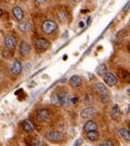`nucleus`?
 Listing matches in <instances>:
<instances>
[{
    "label": "nucleus",
    "mask_w": 130,
    "mask_h": 146,
    "mask_svg": "<svg viewBox=\"0 0 130 146\" xmlns=\"http://www.w3.org/2000/svg\"><path fill=\"white\" fill-rule=\"evenodd\" d=\"M41 29H42V31H43L45 34L50 35V34H52V33H54V31H57V23H55L54 21L47 20V21H45L43 23H42Z\"/></svg>",
    "instance_id": "1"
},
{
    "label": "nucleus",
    "mask_w": 130,
    "mask_h": 146,
    "mask_svg": "<svg viewBox=\"0 0 130 146\" xmlns=\"http://www.w3.org/2000/svg\"><path fill=\"white\" fill-rule=\"evenodd\" d=\"M46 137L52 142H61L64 139V134L59 131H48L46 133Z\"/></svg>",
    "instance_id": "2"
},
{
    "label": "nucleus",
    "mask_w": 130,
    "mask_h": 146,
    "mask_svg": "<svg viewBox=\"0 0 130 146\" xmlns=\"http://www.w3.org/2000/svg\"><path fill=\"white\" fill-rule=\"evenodd\" d=\"M36 49L38 52H45L46 50H48V48L50 47V42L48 41L45 38H38L36 40Z\"/></svg>",
    "instance_id": "3"
},
{
    "label": "nucleus",
    "mask_w": 130,
    "mask_h": 146,
    "mask_svg": "<svg viewBox=\"0 0 130 146\" xmlns=\"http://www.w3.org/2000/svg\"><path fill=\"white\" fill-rule=\"evenodd\" d=\"M103 79H104V82L106 84V86H109V87H114L115 84H117L116 76H115L114 74L109 73V72H107V73L104 75Z\"/></svg>",
    "instance_id": "4"
},
{
    "label": "nucleus",
    "mask_w": 130,
    "mask_h": 146,
    "mask_svg": "<svg viewBox=\"0 0 130 146\" xmlns=\"http://www.w3.org/2000/svg\"><path fill=\"white\" fill-rule=\"evenodd\" d=\"M5 44L9 50H14V48L16 47L15 37H13L12 35H8L5 38Z\"/></svg>",
    "instance_id": "5"
},
{
    "label": "nucleus",
    "mask_w": 130,
    "mask_h": 146,
    "mask_svg": "<svg viewBox=\"0 0 130 146\" xmlns=\"http://www.w3.org/2000/svg\"><path fill=\"white\" fill-rule=\"evenodd\" d=\"M12 13H13V16H14L15 21H23V19H24V11H23L21 7H14L13 10H12Z\"/></svg>",
    "instance_id": "6"
},
{
    "label": "nucleus",
    "mask_w": 130,
    "mask_h": 146,
    "mask_svg": "<svg viewBox=\"0 0 130 146\" xmlns=\"http://www.w3.org/2000/svg\"><path fill=\"white\" fill-rule=\"evenodd\" d=\"M94 114H95V110H94L93 107H86L85 110H83L80 111L81 118H85V119H88V118L93 117Z\"/></svg>",
    "instance_id": "7"
},
{
    "label": "nucleus",
    "mask_w": 130,
    "mask_h": 146,
    "mask_svg": "<svg viewBox=\"0 0 130 146\" xmlns=\"http://www.w3.org/2000/svg\"><path fill=\"white\" fill-rule=\"evenodd\" d=\"M22 128H23V130L25 131V132H27V133H31V132L34 131V129H35L34 123L28 119L24 120V121L22 122Z\"/></svg>",
    "instance_id": "8"
},
{
    "label": "nucleus",
    "mask_w": 130,
    "mask_h": 146,
    "mask_svg": "<svg viewBox=\"0 0 130 146\" xmlns=\"http://www.w3.org/2000/svg\"><path fill=\"white\" fill-rule=\"evenodd\" d=\"M29 52H31V46L26 41H22L20 44V54L23 56H26Z\"/></svg>",
    "instance_id": "9"
},
{
    "label": "nucleus",
    "mask_w": 130,
    "mask_h": 146,
    "mask_svg": "<svg viewBox=\"0 0 130 146\" xmlns=\"http://www.w3.org/2000/svg\"><path fill=\"white\" fill-rule=\"evenodd\" d=\"M59 95V101H60V106H66L68 104V102H69V99H68V94L66 92H60V93H57Z\"/></svg>",
    "instance_id": "10"
},
{
    "label": "nucleus",
    "mask_w": 130,
    "mask_h": 146,
    "mask_svg": "<svg viewBox=\"0 0 130 146\" xmlns=\"http://www.w3.org/2000/svg\"><path fill=\"white\" fill-rule=\"evenodd\" d=\"M11 72L14 74V75H20L22 72V63L19 60H15L13 64H12V67H11Z\"/></svg>",
    "instance_id": "11"
},
{
    "label": "nucleus",
    "mask_w": 130,
    "mask_h": 146,
    "mask_svg": "<svg viewBox=\"0 0 130 146\" xmlns=\"http://www.w3.org/2000/svg\"><path fill=\"white\" fill-rule=\"evenodd\" d=\"M98 129V125H97V123L94 122L93 120H88L86 123H85V125H83V131L87 133V132H89V131H93V130H97Z\"/></svg>",
    "instance_id": "12"
},
{
    "label": "nucleus",
    "mask_w": 130,
    "mask_h": 146,
    "mask_svg": "<svg viewBox=\"0 0 130 146\" xmlns=\"http://www.w3.org/2000/svg\"><path fill=\"white\" fill-rule=\"evenodd\" d=\"M38 119L41 120V121H48L50 119V111L46 108L40 110L38 111Z\"/></svg>",
    "instance_id": "13"
},
{
    "label": "nucleus",
    "mask_w": 130,
    "mask_h": 146,
    "mask_svg": "<svg viewBox=\"0 0 130 146\" xmlns=\"http://www.w3.org/2000/svg\"><path fill=\"white\" fill-rule=\"evenodd\" d=\"M95 89H97V91L101 95H109V89L102 82H98V84H95Z\"/></svg>",
    "instance_id": "14"
},
{
    "label": "nucleus",
    "mask_w": 130,
    "mask_h": 146,
    "mask_svg": "<svg viewBox=\"0 0 130 146\" xmlns=\"http://www.w3.org/2000/svg\"><path fill=\"white\" fill-rule=\"evenodd\" d=\"M121 116V110H120V107L118 105H114L113 108H112V111H111V117L112 119L117 120Z\"/></svg>",
    "instance_id": "15"
},
{
    "label": "nucleus",
    "mask_w": 130,
    "mask_h": 146,
    "mask_svg": "<svg viewBox=\"0 0 130 146\" xmlns=\"http://www.w3.org/2000/svg\"><path fill=\"white\" fill-rule=\"evenodd\" d=\"M83 82V80L81 78L77 76V75H74L72 78L69 79V84H71V87H73V88H78L80 84Z\"/></svg>",
    "instance_id": "16"
},
{
    "label": "nucleus",
    "mask_w": 130,
    "mask_h": 146,
    "mask_svg": "<svg viewBox=\"0 0 130 146\" xmlns=\"http://www.w3.org/2000/svg\"><path fill=\"white\" fill-rule=\"evenodd\" d=\"M99 137H100V133L97 130L89 131V132H87V139H88L89 141L95 142V141H98V140H99Z\"/></svg>",
    "instance_id": "17"
},
{
    "label": "nucleus",
    "mask_w": 130,
    "mask_h": 146,
    "mask_svg": "<svg viewBox=\"0 0 130 146\" xmlns=\"http://www.w3.org/2000/svg\"><path fill=\"white\" fill-rule=\"evenodd\" d=\"M57 20L61 22V23H65L67 22V17H68V13L65 10H59L57 13Z\"/></svg>",
    "instance_id": "18"
},
{
    "label": "nucleus",
    "mask_w": 130,
    "mask_h": 146,
    "mask_svg": "<svg viewBox=\"0 0 130 146\" xmlns=\"http://www.w3.org/2000/svg\"><path fill=\"white\" fill-rule=\"evenodd\" d=\"M19 29L22 31L23 33H28V31H31V24H29V22L21 21L20 25H19Z\"/></svg>",
    "instance_id": "19"
},
{
    "label": "nucleus",
    "mask_w": 130,
    "mask_h": 146,
    "mask_svg": "<svg viewBox=\"0 0 130 146\" xmlns=\"http://www.w3.org/2000/svg\"><path fill=\"white\" fill-rule=\"evenodd\" d=\"M119 134L120 136L126 140V141H130V130L126 129V128H120L119 129Z\"/></svg>",
    "instance_id": "20"
},
{
    "label": "nucleus",
    "mask_w": 130,
    "mask_h": 146,
    "mask_svg": "<svg viewBox=\"0 0 130 146\" xmlns=\"http://www.w3.org/2000/svg\"><path fill=\"white\" fill-rule=\"evenodd\" d=\"M107 72H109V69H107L106 64H101V65H99L98 68H97V74H98L99 76H101V77H103Z\"/></svg>",
    "instance_id": "21"
},
{
    "label": "nucleus",
    "mask_w": 130,
    "mask_h": 146,
    "mask_svg": "<svg viewBox=\"0 0 130 146\" xmlns=\"http://www.w3.org/2000/svg\"><path fill=\"white\" fill-rule=\"evenodd\" d=\"M51 103L53 105H57V106H60V101H59V95H57V92H54V93L51 95Z\"/></svg>",
    "instance_id": "22"
},
{
    "label": "nucleus",
    "mask_w": 130,
    "mask_h": 146,
    "mask_svg": "<svg viewBox=\"0 0 130 146\" xmlns=\"http://www.w3.org/2000/svg\"><path fill=\"white\" fill-rule=\"evenodd\" d=\"M31 144H33V145H40V144H41V141H40V139H39L38 136H36V137L34 139V141L31 142Z\"/></svg>",
    "instance_id": "23"
},
{
    "label": "nucleus",
    "mask_w": 130,
    "mask_h": 146,
    "mask_svg": "<svg viewBox=\"0 0 130 146\" xmlns=\"http://www.w3.org/2000/svg\"><path fill=\"white\" fill-rule=\"evenodd\" d=\"M101 145H109V146H113L114 145V143L111 141H105V142H102L101 143Z\"/></svg>",
    "instance_id": "24"
},
{
    "label": "nucleus",
    "mask_w": 130,
    "mask_h": 146,
    "mask_svg": "<svg viewBox=\"0 0 130 146\" xmlns=\"http://www.w3.org/2000/svg\"><path fill=\"white\" fill-rule=\"evenodd\" d=\"M80 144H83V139H78L77 141L74 143V146H78L80 145Z\"/></svg>",
    "instance_id": "25"
},
{
    "label": "nucleus",
    "mask_w": 130,
    "mask_h": 146,
    "mask_svg": "<svg viewBox=\"0 0 130 146\" xmlns=\"http://www.w3.org/2000/svg\"><path fill=\"white\" fill-rule=\"evenodd\" d=\"M129 8H130V1L129 2H127V5L124 7V11H128L129 10Z\"/></svg>",
    "instance_id": "26"
},
{
    "label": "nucleus",
    "mask_w": 130,
    "mask_h": 146,
    "mask_svg": "<svg viewBox=\"0 0 130 146\" xmlns=\"http://www.w3.org/2000/svg\"><path fill=\"white\" fill-rule=\"evenodd\" d=\"M37 3H39V5H41V3H45L47 0H35Z\"/></svg>",
    "instance_id": "27"
},
{
    "label": "nucleus",
    "mask_w": 130,
    "mask_h": 146,
    "mask_svg": "<svg viewBox=\"0 0 130 146\" xmlns=\"http://www.w3.org/2000/svg\"><path fill=\"white\" fill-rule=\"evenodd\" d=\"M77 103V98H75V99H72V104H76Z\"/></svg>",
    "instance_id": "28"
},
{
    "label": "nucleus",
    "mask_w": 130,
    "mask_h": 146,
    "mask_svg": "<svg viewBox=\"0 0 130 146\" xmlns=\"http://www.w3.org/2000/svg\"><path fill=\"white\" fill-rule=\"evenodd\" d=\"M66 80H67V79H66V78H65V77H64V78L61 79V80H60L59 82H66Z\"/></svg>",
    "instance_id": "29"
},
{
    "label": "nucleus",
    "mask_w": 130,
    "mask_h": 146,
    "mask_svg": "<svg viewBox=\"0 0 130 146\" xmlns=\"http://www.w3.org/2000/svg\"><path fill=\"white\" fill-rule=\"evenodd\" d=\"M0 16H2V11L0 10Z\"/></svg>",
    "instance_id": "30"
},
{
    "label": "nucleus",
    "mask_w": 130,
    "mask_h": 146,
    "mask_svg": "<svg viewBox=\"0 0 130 146\" xmlns=\"http://www.w3.org/2000/svg\"><path fill=\"white\" fill-rule=\"evenodd\" d=\"M128 129L130 130V122H129V125H128Z\"/></svg>",
    "instance_id": "31"
},
{
    "label": "nucleus",
    "mask_w": 130,
    "mask_h": 146,
    "mask_svg": "<svg viewBox=\"0 0 130 146\" xmlns=\"http://www.w3.org/2000/svg\"><path fill=\"white\" fill-rule=\"evenodd\" d=\"M74 1H76V2H78V1H80V0H74Z\"/></svg>",
    "instance_id": "32"
},
{
    "label": "nucleus",
    "mask_w": 130,
    "mask_h": 146,
    "mask_svg": "<svg viewBox=\"0 0 130 146\" xmlns=\"http://www.w3.org/2000/svg\"><path fill=\"white\" fill-rule=\"evenodd\" d=\"M129 92H130V89H129Z\"/></svg>",
    "instance_id": "33"
},
{
    "label": "nucleus",
    "mask_w": 130,
    "mask_h": 146,
    "mask_svg": "<svg viewBox=\"0 0 130 146\" xmlns=\"http://www.w3.org/2000/svg\"><path fill=\"white\" fill-rule=\"evenodd\" d=\"M129 22H130V20H129Z\"/></svg>",
    "instance_id": "34"
}]
</instances>
